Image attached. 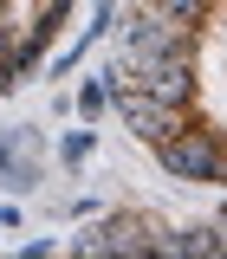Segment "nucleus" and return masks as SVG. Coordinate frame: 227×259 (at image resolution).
<instances>
[{
	"label": "nucleus",
	"instance_id": "9",
	"mask_svg": "<svg viewBox=\"0 0 227 259\" xmlns=\"http://www.w3.org/2000/svg\"><path fill=\"white\" fill-rule=\"evenodd\" d=\"M156 7H169V13H175V20H188V26H208L221 0H156Z\"/></svg>",
	"mask_w": 227,
	"mask_h": 259
},
{
	"label": "nucleus",
	"instance_id": "4",
	"mask_svg": "<svg viewBox=\"0 0 227 259\" xmlns=\"http://www.w3.org/2000/svg\"><path fill=\"white\" fill-rule=\"evenodd\" d=\"M124 65V59H117ZM124 78L136 84V91L162 97V104H182V110H195V91H201V78H195V52H156V59H130Z\"/></svg>",
	"mask_w": 227,
	"mask_h": 259
},
{
	"label": "nucleus",
	"instance_id": "7",
	"mask_svg": "<svg viewBox=\"0 0 227 259\" xmlns=\"http://www.w3.org/2000/svg\"><path fill=\"white\" fill-rule=\"evenodd\" d=\"M71 104H78V123H97V117L110 110V84H104V71H97V78H85Z\"/></svg>",
	"mask_w": 227,
	"mask_h": 259
},
{
	"label": "nucleus",
	"instance_id": "10",
	"mask_svg": "<svg viewBox=\"0 0 227 259\" xmlns=\"http://www.w3.org/2000/svg\"><path fill=\"white\" fill-rule=\"evenodd\" d=\"M13 84H20V78H13V26L0 20V97L13 91Z\"/></svg>",
	"mask_w": 227,
	"mask_h": 259
},
{
	"label": "nucleus",
	"instance_id": "2",
	"mask_svg": "<svg viewBox=\"0 0 227 259\" xmlns=\"http://www.w3.org/2000/svg\"><path fill=\"white\" fill-rule=\"evenodd\" d=\"M117 32V46H124V65L130 59H156V52H195V32L188 20H175L169 7H156V0H136L124 13V26H110Z\"/></svg>",
	"mask_w": 227,
	"mask_h": 259
},
{
	"label": "nucleus",
	"instance_id": "1",
	"mask_svg": "<svg viewBox=\"0 0 227 259\" xmlns=\"http://www.w3.org/2000/svg\"><path fill=\"white\" fill-rule=\"evenodd\" d=\"M156 162L162 175H175V182H195V188H227V136L214 123H182L169 130L156 143Z\"/></svg>",
	"mask_w": 227,
	"mask_h": 259
},
{
	"label": "nucleus",
	"instance_id": "6",
	"mask_svg": "<svg viewBox=\"0 0 227 259\" xmlns=\"http://www.w3.org/2000/svg\"><path fill=\"white\" fill-rule=\"evenodd\" d=\"M110 26H117V0H91V26L78 32V39H71V46H65L52 65H46V78H65L71 65H85V52H91V46H97V39H104Z\"/></svg>",
	"mask_w": 227,
	"mask_h": 259
},
{
	"label": "nucleus",
	"instance_id": "8",
	"mask_svg": "<svg viewBox=\"0 0 227 259\" xmlns=\"http://www.w3.org/2000/svg\"><path fill=\"white\" fill-rule=\"evenodd\" d=\"M91 149H97V130H91V123L59 136V162H65V168H85V162H91Z\"/></svg>",
	"mask_w": 227,
	"mask_h": 259
},
{
	"label": "nucleus",
	"instance_id": "5",
	"mask_svg": "<svg viewBox=\"0 0 227 259\" xmlns=\"http://www.w3.org/2000/svg\"><path fill=\"white\" fill-rule=\"evenodd\" d=\"M0 188H13V194L39 188V130L32 123L0 130Z\"/></svg>",
	"mask_w": 227,
	"mask_h": 259
},
{
	"label": "nucleus",
	"instance_id": "3",
	"mask_svg": "<svg viewBox=\"0 0 227 259\" xmlns=\"http://www.w3.org/2000/svg\"><path fill=\"white\" fill-rule=\"evenodd\" d=\"M149 240H156V221L149 214H97L71 253L78 259H149Z\"/></svg>",
	"mask_w": 227,
	"mask_h": 259
},
{
	"label": "nucleus",
	"instance_id": "11",
	"mask_svg": "<svg viewBox=\"0 0 227 259\" xmlns=\"http://www.w3.org/2000/svg\"><path fill=\"white\" fill-rule=\"evenodd\" d=\"M0 20H7V0H0Z\"/></svg>",
	"mask_w": 227,
	"mask_h": 259
}]
</instances>
